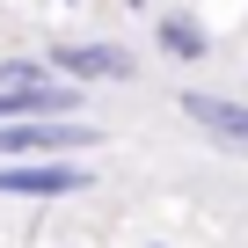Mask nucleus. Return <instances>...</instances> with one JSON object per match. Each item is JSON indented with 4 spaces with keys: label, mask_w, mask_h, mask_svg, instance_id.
<instances>
[{
    "label": "nucleus",
    "mask_w": 248,
    "mask_h": 248,
    "mask_svg": "<svg viewBox=\"0 0 248 248\" xmlns=\"http://www.w3.org/2000/svg\"><path fill=\"white\" fill-rule=\"evenodd\" d=\"M80 190H95V168L73 154H8L0 161V197L51 204V197H80Z\"/></svg>",
    "instance_id": "obj_1"
},
{
    "label": "nucleus",
    "mask_w": 248,
    "mask_h": 248,
    "mask_svg": "<svg viewBox=\"0 0 248 248\" xmlns=\"http://www.w3.org/2000/svg\"><path fill=\"white\" fill-rule=\"evenodd\" d=\"M102 146V124H88L80 109L66 117H8L0 124V161L8 154H95Z\"/></svg>",
    "instance_id": "obj_2"
},
{
    "label": "nucleus",
    "mask_w": 248,
    "mask_h": 248,
    "mask_svg": "<svg viewBox=\"0 0 248 248\" xmlns=\"http://www.w3.org/2000/svg\"><path fill=\"white\" fill-rule=\"evenodd\" d=\"M51 66H59V73H73V80H132V73H139V59L124 51V44H109V37L51 44Z\"/></svg>",
    "instance_id": "obj_3"
},
{
    "label": "nucleus",
    "mask_w": 248,
    "mask_h": 248,
    "mask_svg": "<svg viewBox=\"0 0 248 248\" xmlns=\"http://www.w3.org/2000/svg\"><path fill=\"white\" fill-rule=\"evenodd\" d=\"M175 109L197 124L204 139H219V146L248 154V102H226V95H204V88H190V95H175Z\"/></svg>",
    "instance_id": "obj_4"
},
{
    "label": "nucleus",
    "mask_w": 248,
    "mask_h": 248,
    "mask_svg": "<svg viewBox=\"0 0 248 248\" xmlns=\"http://www.w3.org/2000/svg\"><path fill=\"white\" fill-rule=\"evenodd\" d=\"M154 37H161V51H168V59H183V66H197V59L212 51L204 22H197V15H183V8H168V15L154 22Z\"/></svg>",
    "instance_id": "obj_5"
},
{
    "label": "nucleus",
    "mask_w": 248,
    "mask_h": 248,
    "mask_svg": "<svg viewBox=\"0 0 248 248\" xmlns=\"http://www.w3.org/2000/svg\"><path fill=\"white\" fill-rule=\"evenodd\" d=\"M124 8H146V0H124Z\"/></svg>",
    "instance_id": "obj_6"
},
{
    "label": "nucleus",
    "mask_w": 248,
    "mask_h": 248,
    "mask_svg": "<svg viewBox=\"0 0 248 248\" xmlns=\"http://www.w3.org/2000/svg\"><path fill=\"white\" fill-rule=\"evenodd\" d=\"M146 248H161V241H146Z\"/></svg>",
    "instance_id": "obj_7"
}]
</instances>
